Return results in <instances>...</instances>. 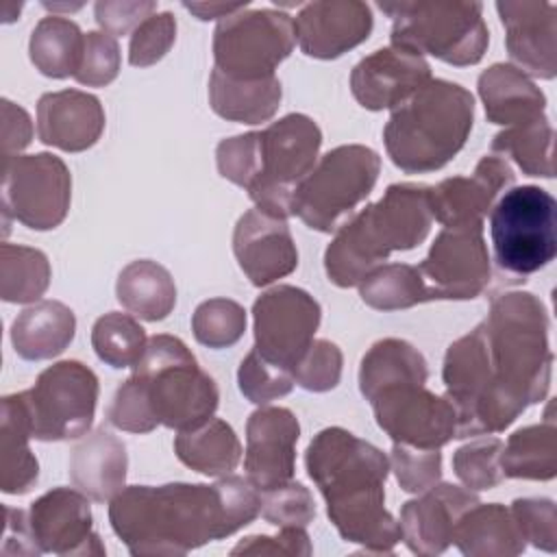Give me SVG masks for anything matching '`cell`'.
<instances>
[{
	"mask_svg": "<svg viewBox=\"0 0 557 557\" xmlns=\"http://www.w3.org/2000/svg\"><path fill=\"white\" fill-rule=\"evenodd\" d=\"M548 315L531 292L492 300L487 318L453 342L444 357L446 398L457 413V437L505 431L550 387Z\"/></svg>",
	"mask_w": 557,
	"mask_h": 557,
	"instance_id": "obj_1",
	"label": "cell"
},
{
	"mask_svg": "<svg viewBox=\"0 0 557 557\" xmlns=\"http://www.w3.org/2000/svg\"><path fill=\"white\" fill-rule=\"evenodd\" d=\"M109 503L113 533L137 557L185 555L233 535L261 513V492L237 474L213 485H128Z\"/></svg>",
	"mask_w": 557,
	"mask_h": 557,
	"instance_id": "obj_2",
	"label": "cell"
},
{
	"mask_svg": "<svg viewBox=\"0 0 557 557\" xmlns=\"http://www.w3.org/2000/svg\"><path fill=\"white\" fill-rule=\"evenodd\" d=\"M305 466L326 500L329 520L346 542L379 555L394 550L403 531L385 509L389 459L381 448L342 426H329L309 442Z\"/></svg>",
	"mask_w": 557,
	"mask_h": 557,
	"instance_id": "obj_3",
	"label": "cell"
},
{
	"mask_svg": "<svg viewBox=\"0 0 557 557\" xmlns=\"http://www.w3.org/2000/svg\"><path fill=\"white\" fill-rule=\"evenodd\" d=\"M215 381L174 335L148 337L133 374L115 389L107 420L128 433H150L159 424L176 431L207 422L218 409Z\"/></svg>",
	"mask_w": 557,
	"mask_h": 557,
	"instance_id": "obj_4",
	"label": "cell"
},
{
	"mask_svg": "<svg viewBox=\"0 0 557 557\" xmlns=\"http://www.w3.org/2000/svg\"><path fill=\"white\" fill-rule=\"evenodd\" d=\"M433 224L429 187L413 183L389 185L337 231L324 252V270L337 287H355L396 250L424 242Z\"/></svg>",
	"mask_w": 557,
	"mask_h": 557,
	"instance_id": "obj_5",
	"label": "cell"
},
{
	"mask_svg": "<svg viewBox=\"0 0 557 557\" xmlns=\"http://www.w3.org/2000/svg\"><path fill=\"white\" fill-rule=\"evenodd\" d=\"M472 122V94L457 83L431 78L392 109L383 128L385 150L392 163L407 174L433 172L463 148Z\"/></svg>",
	"mask_w": 557,
	"mask_h": 557,
	"instance_id": "obj_6",
	"label": "cell"
},
{
	"mask_svg": "<svg viewBox=\"0 0 557 557\" xmlns=\"http://www.w3.org/2000/svg\"><path fill=\"white\" fill-rule=\"evenodd\" d=\"M379 9L392 17V46L459 67L479 63L487 50L481 2H379Z\"/></svg>",
	"mask_w": 557,
	"mask_h": 557,
	"instance_id": "obj_7",
	"label": "cell"
},
{
	"mask_svg": "<svg viewBox=\"0 0 557 557\" xmlns=\"http://www.w3.org/2000/svg\"><path fill=\"white\" fill-rule=\"evenodd\" d=\"M557 202L537 185L507 189L490 209L494 263L509 281H524L557 255Z\"/></svg>",
	"mask_w": 557,
	"mask_h": 557,
	"instance_id": "obj_8",
	"label": "cell"
},
{
	"mask_svg": "<svg viewBox=\"0 0 557 557\" xmlns=\"http://www.w3.org/2000/svg\"><path fill=\"white\" fill-rule=\"evenodd\" d=\"M381 157L361 144L329 150L302 178L292 198V215L309 228L335 233L376 185Z\"/></svg>",
	"mask_w": 557,
	"mask_h": 557,
	"instance_id": "obj_9",
	"label": "cell"
},
{
	"mask_svg": "<svg viewBox=\"0 0 557 557\" xmlns=\"http://www.w3.org/2000/svg\"><path fill=\"white\" fill-rule=\"evenodd\" d=\"M320 144V126L305 113H289L259 131V170L246 189L255 207L287 220L296 187L318 163Z\"/></svg>",
	"mask_w": 557,
	"mask_h": 557,
	"instance_id": "obj_10",
	"label": "cell"
},
{
	"mask_svg": "<svg viewBox=\"0 0 557 557\" xmlns=\"http://www.w3.org/2000/svg\"><path fill=\"white\" fill-rule=\"evenodd\" d=\"M98 376L81 361H59L39 372L30 389L20 392L30 433L41 442L83 437L96 413Z\"/></svg>",
	"mask_w": 557,
	"mask_h": 557,
	"instance_id": "obj_11",
	"label": "cell"
},
{
	"mask_svg": "<svg viewBox=\"0 0 557 557\" xmlns=\"http://www.w3.org/2000/svg\"><path fill=\"white\" fill-rule=\"evenodd\" d=\"M294 44V20L287 13L242 9L215 26L213 67L244 81L274 76L276 65L292 54Z\"/></svg>",
	"mask_w": 557,
	"mask_h": 557,
	"instance_id": "obj_12",
	"label": "cell"
},
{
	"mask_svg": "<svg viewBox=\"0 0 557 557\" xmlns=\"http://www.w3.org/2000/svg\"><path fill=\"white\" fill-rule=\"evenodd\" d=\"M72 200V176L50 152L15 154L2 161V213L33 231L57 228Z\"/></svg>",
	"mask_w": 557,
	"mask_h": 557,
	"instance_id": "obj_13",
	"label": "cell"
},
{
	"mask_svg": "<svg viewBox=\"0 0 557 557\" xmlns=\"http://www.w3.org/2000/svg\"><path fill=\"white\" fill-rule=\"evenodd\" d=\"M416 268L426 285L429 302L481 296L492 274L483 222L444 226Z\"/></svg>",
	"mask_w": 557,
	"mask_h": 557,
	"instance_id": "obj_14",
	"label": "cell"
},
{
	"mask_svg": "<svg viewBox=\"0 0 557 557\" xmlns=\"http://www.w3.org/2000/svg\"><path fill=\"white\" fill-rule=\"evenodd\" d=\"M255 348L270 361L292 370L320 326V302L294 285H276L252 305Z\"/></svg>",
	"mask_w": 557,
	"mask_h": 557,
	"instance_id": "obj_15",
	"label": "cell"
},
{
	"mask_svg": "<svg viewBox=\"0 0 557 557\" xmlns=\"http://www.w3.org/2000/svg\"><path fill=\"white\" fill-rule=\"evenodd\" d=\"M379 429L394 442L416 448H442L457 437V413L446 396L424 385L405 383L379 392L372 400Z\"/></svg>",
	"mask_w": 557,
	"mask_h": 557,
	"instance_id": "obj_16",
	"label": "cell"
},
{
	"mask_svg": "<svg viewBox=\"0 0 557 557\" xmlns=\"http://www.w3.org/2000/svg\"><path fill=\"white\" fill-rule=\"evenodd\" d=\"M33 540L41 553L54 555H104L89 498L76 487H54L26 509Z\"/></svg>",
	"mask_w": 557,
	"mask_h": 557,
	"instance_id": "obj_17",
	"label": "cell"
},
{
	"mask_svg": "<svg viewBox=\"0 0 557 557\" xmlns=\"http://www.w3.org/2000/svg\"><path fill=\"white\" fill-rule=\"evenodd\" d=\"M300 424L287 407L261 405L246 422V479L268 492L294 479Z\"/></svg>",
	"mask_w": 557,
	"mask_h": 557,
	"instance_id": "obj_18",
	"label": "cell"
},
{
	"mask_svg": "<svg viewBox=\"0 0 557 557\" xmlns=\"http://www.w3.org/2000/svg\"><path fill=\"white\" fill-rule=\"evenodd\" d=\"M233 252L255 287H265L298 265V250L285 218L259 207L246 211L233 231Z\"/></svg>",
	"mask_w": 557,
	"mask_h": 557,
	"instance_id": "obj_19",
	"label": "cell"
},
{
	"mask_svg": "<svg viewBox=\"0 0 557 557\" xmlns=\"http://www.w3.org/2000/svg\"><path fill=\"white\" fill-rule=\"evenodd\" d=\"M431 81V65L422 54L387 46L363 57L350 74L355 100L370 111L394 109Z\"/></svg>",
	"mask_w": 557,
	"mask_h": 557,
	"instance_id": "obj_20",
	"label": "cell"
},
{
	"mask_svg": "<svg viewBox=\"0 0 557 557\" xmlns=\"http://www.w3.org/2000/svg\"><path fill=\"white\" fill-rule=\"evenodd\" d=\"M292 20L298 48L313 59H337L372 30V11L359 0L311 2Z\"/></svg>",
	"mask_w": 557,
	"mask_h": 557,
	"instance_id": "obj_21",
	"label": "cell"
},
{
	"mask_svg": "<svg viewBox=\"0 0 557 557\" xmlns=\"http://www.w3.org/2000/svg\"><path fill=\"white\" fill-rule=\"evenodd\" d=\"M479 503V496L453 483H435L422 496L400 509V531L407 548L416 555H440L453 544L459 518Z\"/></svg>",
	"mask_w": 557,
	"mask_h": 557,
	"instance_id": "obj_22",
	"label": "cell"
},
{
	"mask_svg": "<svg viewBox=\"0 0 557 557\" xmlns=\"http://www.w3.org/2000/svg\"><path fill=\"white\" fill-rule=\"evenodd\" d=\"M505 46L524 74L550 81L557 72V7L553 2H496Z\"/></svg>",
	"mask_w": 557,
	"mask_h": 557,
	"instance_id": "obj_23",
	"label": "cell"
},
{
	"mask_svg": "<svg viewBox=\"0 0 557 557\" xmlns=\"http://www.w3.org/2000/svg\"><path fill=\"white\" fill-rule=\"evenodd\" d=\"M513 170L507 159L498 154H485L472 176H450L429 187V205L433 220L444 226H459L483 222L487 209L496 196L513 185Z\"/></svg>",
	"mask_w": 557,
	"mask_h": 557,
	"instance_id": "obj_24",
	"label": "cell"
},
{
	"mask_svg": "<svg viewBox=\"0 0 557 557\" xmlns=\"http://www.w3.org/2000/svg\"><path fill=\"white\" fill-rule=\"evenodd\" d=\"M104 131V109L94 94L81 89L48 91L37 102V137L41 144L83 152Z\"/></svg>",
	"mask_w": 557,
	"mask_h": 557,
	"instance_id": "obj_25",
	"label": "cell"
},
{
	"mask_svg": "<svg viewBox=\"0 0 557 557\" xmlns=\"http://www.w3.org/2000/svg\"><path fill=\"white\" fill-rule=\"evenodd\" d=\"M126 470L124 442L102 426L87 431L70 450V481L89 500L107 503L117 496L126 487Z\"/></svg>",
	"mask_w": 557,
	"mask_h": 557,
	"instance_id": "obj_26",
	"label": "cell"
},
{
	"mask_svg": "<svg viewBox=\"0 0 557 557\" xmlns=\"http://www.w3.org/2000/svg\"><path fill=\"white\" fill-rule=\"evenodd\" d=\"M476 87L492 124L518 126L544 117L546 96L524 72L509 63H494L481 72Z\"/></svg>",
	"mask_w": 557,
	"mask_h": 557,
	"instance_id": "obj_27",
	"label": "cell"
},
{
	"mask_svg": "<svg viewBox=\"0 0 557 557\" xmlns=\"http://www.w3.org/2000/svg\"><path fill=\"white\" fill-rule=\"evenodd\" d=\"M76 315L61 300H37L11 324V344L26 361L59 357L74 339Z\"/></svg>",
	"mask_w": 557,
	"mask_h": 557,
	"instance_id": "obj_28",
	"label": "cell"
},
{
	"mask_svg": "<svg viewBox=\"0 0 557 557\" xmlns=\"http://www.w3.org/2000/svg\"><path fill=\"white\" fill-rule=\"evenodd\" d=\"M453 542L468 557H513L527 548L511 509L481 500L459 518Z\"/></svg>",
	"mask_w": 557,
	"mask_h": 557,
	"instance_id": "obj_29",
	"label": "cell"
},
{
	"mask_svg": "<svg viewBox=\"0 0 557 557\" xmlns=\"http://www.w3.org/2000/svg\"><path fill=\"white\" fill-rule=\"evenodd\" d=\"M283 87L278 76H265L255 81L233 78L213 67L209 76V104L211 109L231 122L261 124L268 122L281 107Z\"/></svg>",
	"mask_w": 557,
	"mask_h": 557,
	"instance_id": "obj_30",
	"label": "cell"
},
{
	"mask_svg": "<svg viewBox=\"0 0 557 557\" xmlns=\"http://www.w3.org/2000/svg\"><path fill=\"white\" fill-rule=\"evenodd\" d=\"M30 437L22 394L4 396L0 418V490L4 494H26L37 483L39 463L28 448Z\"/></svg>",
	"mask_w": 557,
	"mask_h": 557,
	"instance_id": "obj_31",
	"label": "cell"
},
{
	"mask_svg": "<svg viewBox=\"0 0 557 557\" xmlns=\"http://www.w3.org/2000/svg\"><path fill=\"white\" fill-rule=\"evenodd\" d=\"M115 296L135 318L159 322L176 305V285L168 268L152 259H137L117 274Z\"/></svg>",
	"mask_w": 557,
	"mask_h": 557,
	"instance_id": "obj_32",
	"label": "cell"
},
{
	"mask_svg": "<svg viewBox=\"0 0 557 557\" xmlns=\"http://www.w3.org/2000/svg\"><path fill=\"white\" fill-rule=\"evenodd\" d=\"M429 376L426 361L418 348L398 337H385L370 346L359 366V389L366 400H372L379 392L418 383L424 385Z\"/></svg>",
	"mask_w": 557,
	"mask_h": 557,
	"instance_id": "obj_33",
	"label": "cell"
},
{
	"mask_svg": "<svg viewBox=\"0 0 557 557\" xmlns=\"http://www.w3.org/2000/svg\"><path fill=\"white\" fill-rule=\"evenodd\" d=\"M500 468L505 479L548 481L557 474V426L553 403L540 424L522 426L503 444Z\"/></svg>",
	"mask_w": 557,
	"mask_h": 557,
	"instance_id": "obj_34",
	"label": "cell"
},
{
	"mask_svg": "<svg viewBox=\"0 0 557 557\" xmlns=\"http://www.w3.org/2000/svg\"><path fill=\"white\" fill-rule=\"evenodd\" d=\"M176 457L191 470L207 476L231 474L242 459V444L233 426L220 418L178 431L174 440Z\"/></svg>",
	"mask_w": 557,
	"mask_h": 557,
	"instance_id": "obj_35",
	"label": "cell"
},
{
	"mask_svg": "<svg viewBox=\"0 0 557 557\" xmlns=\"http://www.w3.org/2000/svg\"><path fill=\"white\" fill-rule=\"evenodd\" d=\"M85 46V33L63 15H48L37 22L28 41L30 63L50 78L74 76Z\"/></svg>",
	"mask_w": 557,
	"mask_h": 557,
	"instance_id": "obj_36",
	"label": "cell"
},
{
	"mask_svg": "<svg viewBox=\"0 0 557 557\" xmlns=\"http://www.w3.org/2000/svg\"><path fill=\"white\" fill-rule=\"evenodd\" d=\"M48 257L30 246H0V296L4 302H37L50 285Z\"/></svg>",
	"mask_w": 557,
	"mask_h": 557,
	"instance_id": "obj_37",
	"label": "cell"
},
{
	"mask_svg": "<svg viewBox=\"0 0 557 557\" xmlns=\"http://www.w3.org/2000/svg\"><path fill=\"white\" fill-rule=\"evenodd\" d=\"M553 126L548 117H537L527 124L509 126L500 131L492 141V154L503 159H513L518 168L529 176L553 178L555 161H553Z\"/></svg>",
	"mask_w": 557,
	"mask_h": 557,
	"instance_id": "obj_38",
	"label": "cell"
},
{
	"mask_svg": "<svg viewBox=\"0 0 557 557\" xmlns=\"http://www.w3.org/2000/svg\"><path fill=\"white\" fill-rule=\"evenodd\" d=\"M359 296L368 307L379 311H398L429 302L420 272L409 263H387L376 268L359 283Z\"/></svg>",
	"mask_w": 557,
	"mask_h": 557,
	"instance_id": "obj_39",
	"label": "cell"
},
{
	"mask_svg": "<svg viewBox=\"0 0 557 557\" xmlns=\"http://www.w3.org/2000/svg\"><path fill=\"white\" fill-rule=\"evenodd\" d=\"M146 344V331L133 313L109 311L91 326L94 352L100 361L115 370L133 368L141 359Z\"/></svg>",
	"mask_w": 557,
	"mask_h": 557,
	"instance_id": "obj_40",
	"label": "cell"
},
{
	"mask_svg": "<svg viewBox=\"0 0 557 557\" xmlns=\"http://www.w3.org/2000/svg\"><path fill=\"white\" fill-rule=\"evenodd\" d=\"M191 331L196 342L207 348H228L246 331V309L231 298H209L196 307Z\"/></svg>",
	"mask_w": 557,
	"mask_h": 557,
	"instance_id": "obj_41",
	"label": "cell"
},
{
	"mask_svg": "<svg viewBox=\"0 0 557 557\" xmlns=\"http://www.w3.org/2000/svg\"><path fill=\"white\" fill-rule=\"evenodd\" d=\"M503 440L481 437L463 444L453 455V470L468 490H492L505 481L500 468Z\"/></svg>",
	"mask_w": 557,
	"mask_h": 557,
	"instance_id": "obj_42",
	"label": "cell"
},
{
	"mask_svg": "<svg viewBox=\"0 0 557 557\" xmlns=\"http://www.w3.org/2000/svg\"><path fill=\"white\" fill-rule=\"evenodd\" d=\"M237 383L239 392L255 405H268L294 389L292 370L265 359L257 348L242 359Z\"/></svg>",
	"mask_w": 557,
	"mask_h": 557,
	"instance_id": "obj_43",
	"label": "cell"
},
{
	"mask_svg": "<svg viewBox=\"0 0 557 557\" xmlns=\"http://www.w3.org/2000/svg\"><path fill=\"white\" fill-rule=\"evenodd\" d=\"M389 470H394L400 490L409 494H422L442 476V453L440 448H416L403 442H394Z\"/></svg>",
	"mask_w": 557,
	"mask_h": 557,
	"instance_id": "obj_44",
	"label": "cell"
},
{
	"mask_svg": "<svg viewBox=\"0 0 557 557\" xmlns=\"http://www.w3.org/2000/svg\"><path fill=\"white\" fill-rule=\"evenodd\" d=\"M259 516L278 529L307 527L315 518V503L311 492L302 483L292 479L274 490L261 492Z\"/></svg>",
	"mask_w": 557,
	"mask_h": 557,
	"instance_id": "obj_45",
	"label": "cell"
},
{
	"mask_svg": "<svg viewBox=\"0 0 557 557\" xmlns=\"http://www.w3.org/2000/svg\"><path fill=\"white\" fill-rule=\"evenodd\" d=\"M342 350L329 339H313L292 368L294 383L307 392H329L342 376Z\"/></svg>",
	"mask_w": 557,
	"mask_h": 557,
	"instance_id": "obj_46",
	"label": "cell"
},
{
	"mask_svg": "<svg viewBox=\"0 0 557 557\" xmlns=\"http://www.w3.org/2000/svg\"><path fill=\"white\" fill-rule=\"evenodd\" d=\"M176 39V20L170 11L152 13L144 20L128 41V63L133 67H148L161 61Z\"/></svg>",
	"mask_w": 557,
	"mask_h": 557,
	"instance_id": "obj_47",
	"label": "cell"
},
{
	"mask_svg": "<svg viewBox=\"0 0 557 557\" xmlns=\"http://www.w3.org/2000/svg\"><path fill=\"white\" fill-rule=\"evenodd\" d=\"M120 72V46L117 39L104 30L85 33V46L81 65L74 81L87 87H104L115 81Z\"/></svg>",
	"mask_w": 557,
	"mask_h": 557,
	"instance_id": "obj_48",
	"label": "cell"
},
{
	"mask_svg": "<svg viewBox=\"0 0 557 557\" xmlns=\"http://www.w3.org/2000/svg\"><path fill=\"white\" fill-rule=\"evenodd\" d=\"M215 163L222 178L248 189L259 170V131L222 139L215 148Z\"/></svg>",
	"mask_w": 557,
	"mask_h": 557,
	"instance_id": "obj_49",
	"label": "cell"
},
{
	"mask_svg": "<svg viewBox=\"0 0 557 557\" xmlns=\"http://www.w3.org/2000/svg\"><path fill=\"white\" fill-rule=\"evenodd\" d=\"M509 509L527 542L546 553H555L557 511L550 498H516Z\"/></svg>",
	"mask_w": 557,
	"mask_h": 557,
	"instance_id": "obj_50",
	"label": "cell"
},
{
	"mask_svg": "<svg viewBox=\"0 0 557 557\" xmlns=\"http://www.w3.org/2000/svg\"><path fill=\"white\" fill-rule=\"evenodd\" d=\"M154 11H157V2L152 0H139V2L100 0L94 4V15L98 26L113 37L133 33Z\"/></svg>",
	"mask_w": 557,
	"mask_h": 557,
	"instance_id": "obj_51",
	"label": "cell"
},
{
	"mask_svg": "<svg viewBox=\"0 0 557 557\" xmlns=\"http://www.w3.org/2000/svg\"><path fill=\"white\" fill-rule=\"evenodd\" d=\"M311 542L305 527H283L278 535L244 537L231 555H311Z\"/></svg>",
	"mask_w": 557,
	"mask_h": 557,
	"instance_id": "obj_52",
	"label": "cell"
},
{
	"mask_svg": "<svg viewBox=\"0 0 557 557\" xmlns=\"http://www.w3.org/2000/svg\"><path fill=\"white\" fill-rule=\"evenodd\" d=\"M30 137L33 124L28 113L20 104L2 98V161L20 154L30 144Z\"/></svg>",
	"mask_w": 557,
	"mask_h": 557,
	"instance_id": "obj_53",
	"label": "cell"
},
{
	"mask_svg": "<svg viewBox=\"0 0 557 557\" xmlns=\"http://www.w3.org/2000/svg\"><path fill=\"white\" fill-rule=\"evenodd\" d=\"M2 555H39L30 527L26 509H13L4 507V537H2Z\"/></svg>",
	"mask_w": 557,
	"mask_h": 557,
	"instance_id": "obj_54",
	"label": "cell"
},
{
	"mask_svg": "<svg viewBox=\"0 0 557 557\" xmlns=\"http://www.w3.org/2000/svg\"><path fill=\"white\" fill-rule=\"evenodd\" d=\"M183 7L187 11H191L198 20H215V17L224 20V17L246 9L248 2H233V4L231 2H183Z\"/></svg>",
	"mask_w": 557,
	"mask_h": 557,
	"instance_id": "obj_55",
	"label": "cell"
},
{
	"mask_svg": "<svg viewBox=\"0 0 557 557\" xmlns=\"http://www.w3.org/2000/svg\"><path fill=\"white\" fill-rule=\"evenodd\" d=\"M22 11V4L20 2H0V15H2V22H13Z\"/></svg>",
	"mask_w": 557,
	"mask_h": 557,
	"instance_id": "obj_56",
	"label": "cell"
},
{
	"mask_svg": "<svg viewBox=\"0 0 557 557\" xmlns=\"http://www.w3.org/2000/svg\"><path fill=\"white\" fill-rule=\"evenodd\" d=\"M44 7L48 11H52V15H54V11H76V9H81V4H50V2H44Z\"/></svg>",
	"mask_w": 557,
	"mask_h": 557,
	"instance_id": "obj_57",
	"label": "cell"
}]
</instances>
